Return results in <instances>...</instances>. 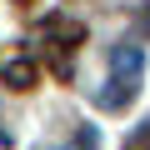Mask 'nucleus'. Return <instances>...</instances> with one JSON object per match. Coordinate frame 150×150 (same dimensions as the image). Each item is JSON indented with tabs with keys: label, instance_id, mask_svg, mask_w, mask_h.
Here are the masks:
<instances>
[{
	"label": "nucleus",
	"instance_id": "nucleus-2",
	"mask_svg": "<svg viewBox=\"0 0 150 150\" xmlns=\"http://www.w3.org/2000/svg\"><path fill=\"white\" fill-rule=\"evenodd\" d=\"M10 80L15 85H30V65H10Z\"/></svg>",
	"mask_w": 150,
	"mask_h": 150
},
{
	"label": "nucleus",
	"instance_id": "nucleus-1",
	"mask_svg": "<svg viewBox=\"0 0 150 150\" xmlns=\"http://www.w3.org/2000/svg\"><path fill=\"white\" fill-rule=\"evenodd\" d=\"M110 65H115V85H125V95L135 90V75H140V65H145V55L135 50V45H120L115 55H110Z\"/></svg>",
	"mask_w": 150,
	"mask_h": 150
}]
</instances>
